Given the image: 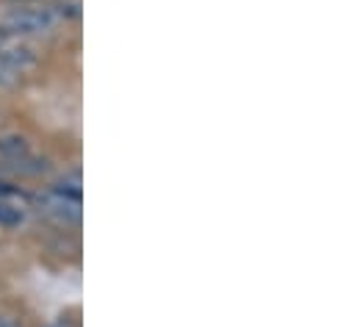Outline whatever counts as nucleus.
<instances>
[{
  "label": "nucleus",
  "mask_w": 358,
  "mask_h": 327,
  "mask_svg": "<svg viewBox=\"0 0 358 327\" xmlns=\"http://www.w3.org/2000/svg\"><path fill=\"white\" fill-rule=\"evenodd\" d=\"M59 25H64V22H62V17L50 0L11 6L0 17V28L14 39H39V36L53 34Z\"/></svg>",
  "instance_id": "obj_1"
},
{
  "label": "nucleus",
  "mask_w": 358,
  "mask_h": 327,
  "mask_svg": "<svg viewBox=\"0 0 358 327\" xmlns=\"http://www.w3.org/2000/svg\"><path fill=\"white\" fill-rule=\"evenodd\" d=\"M28 200L39 211V217H45L48 222H53V225H59L64 231H76L81 225V200H70V197L53 191L50 186L39 189Z\"/></svg>",
  "instance_id": "obj_2"
},
{
  "label": "nucleus",
  "mask_w": 358,
  "mask_h": 327,
  "mask_svg": "<svg viewBox=\"0 0 358 327\" xmlns=\"http://www.w3.org/2000/svg\"><path fill=\"white\" fill-rule=\"evenodd\" d=\"M0 61L6 67H11L20 75H28L39 67V50L28 42V39H8L0 48Z\"/></svg>",
  "instance_id": "obj_3"
},
{
  "label": "nucleus",
  "mask_w": 358,
  "mask_h": 327,
  "mask_svg": "<svg viewBox=\"0 0 358 327\" xmlns=\"http://www.w3.org/2000/svg\"><path fill=\"white\" fill-rule=\"evenodd\" d=\"M34 153L31 147V139L20 131H0V164L6 161H17L22 156Z\"/></svg>",
  "instance_id": "obj_4"
},
{
  "label": "nucleus",
  "mask_w": 358,
  "mask_h": 327,
  "mask_svg": "<svg viewBox=\"0 0 358 327\" xmlns=\"http://www.w3.org/2000/svg\"><path fill=\"white\" fill-rule=\"evenodd\" d=\"M48 186H50L53 191L70 197V200H81V172H78V169H70V172L59 175V177L50 180Z\"/></svg>",
  "instance_id": "obj_5"
},
{
  "label": "nucleus",
  "mask_w": 358,
  "mask_h": 327,
  "mask_svg": "<svg viewBox=\"0 0 358 327\" xmlns=\"http://www.w3.org/2000/svg\"><path fill=\"white\" fill-rule=\"evenodd\" d=\"M25 205L14 203V200H0V228L3 231H14L25 222Z\"/></svg>",
  "instance_id": "obj_6"
},
{
  "label": "nucleus",
  "mask_w": 358,
  "mask_h": 327,
  "mask_svg": "<svg viewBox=\"0 0 358 327\" xmlns=\"http://www.w3.org/2000/svg\"><path fill=\"white\" fill-rule=\"evenodd\" d=\"M0 200H14V203H25L28 194L22 191V186L6 175H0Z\"/></svg>",
  "instance_id": "obj_7"
},
{
  "label": "nucleus",
  "mask_w": 358,
  "mask_h": 327,
  "mask_svg": "<svg viewBox=\"0 0 358 327\" xmlns=\"http://www.w3.org/2000/svg\"><path fill=\"white\" fill-rule=\"evenodd\" d=\"M22 81V75L20 73H14L11 67H6L3 61H0V92H8V89H17Z\"/></svg>",
  "instance_id": "obj_8"
},
{
  "label": "nucleus",
  "mask_w": 358,
  "mask_h": 327,
  "mask_svg": "<svg viewBox=\"0 0 358 327\" xmlns=\"http://www.w3.org/2000/svg\"><path fill=\"white\" fill-rule=\"evenodd\" d=\"M0 327H22V325H17L11 317H3V314H0Z\"/></svg>",
  "instance_id": "obj_9"
},
{
  "label": "nucleus",
  "mask_w": 358,
  "mask_h": 327,
  "mask_svg": "<svg viewBox=\"0 0 358 327\" xmlns=\"http://www.w3.org/2000/svg\"><path fill=\"white\" fill-rule=\"evenodd\" d=\"M6 3H11V6H22V3H45V0H6Z\"/></svg>",
  "instance_id": "obj_10"
},
{
  "label": "nucleus",
  "mask_w": 358,
  "mask_h": 327,
  "mask_svg": "<svg viewBox=\"0 0 358 327\" xmlns=\"http://www.w3.org/2000/svg\"><path fill=\"white\" fill-rule=\"evenodd\" d=\"M8 39H14V36H8V34H6V31H3V28H0V48H3V45H6V42H8Z\"/></svg>",
  "instance_id": "obj_11"
}]
</instances>
